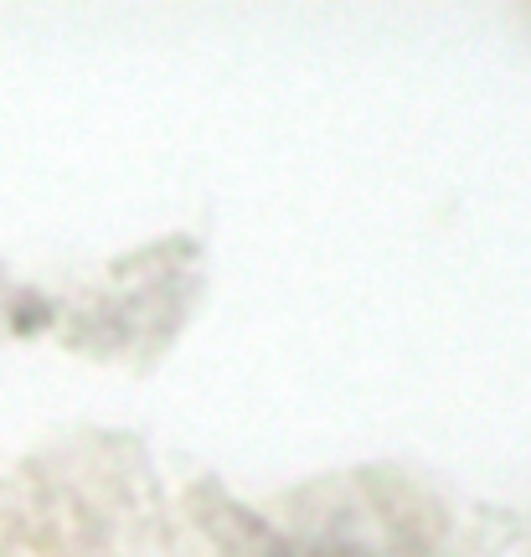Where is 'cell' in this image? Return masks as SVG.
Listing matches in <instances>:
<instances>
[{
    "mask_svg": "<svg viewBox=\"0 0 531 557\" xmlns=\"http://www.w3.org/2000/svg\"><path fill=\"white\" fill-rule=\"evenodd\" d=\"M274 557H351L346 547H299V553H289V547H279Z\"/></svg>",
    "mask_w": 531,
    "mask_h": 557,
    "instance_id": "1",
    "label": "cell"
}]
</instances>
